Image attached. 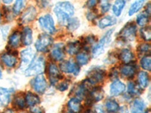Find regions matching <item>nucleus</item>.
I'll use <instances>...</instances> for the list:
<instances>
[{
  "instance_id": "f257e3e1",
  "label": "nucleus",
  "mask_w": 151,
  "mask_h": 113,
  "mask_svg": "<svg viewBox=\"0 0 151 113\" xmlns=\"http://www.w3.org/2000/svg\"><path fill=\"white\" fill-rule=\"evenodd\" d=\"M75 12L74 6L70 2H60L57 3L54 9V13L56 16L58 23L61 25H65Z\"/></svg>"
},
{
  "instance_id": "f03ea898",
  "label": "nucleus",
  "mask_w": 151,
  "mask_h": 113,
  "mask_svg": "<svg viewBox=\"0 0 151 113\" xmlns=\"http://www.w3.org/2000/svg\"><path fill=\"white\" fill-rule=\"evenodd\" d=\"M45 67V60L42 56H35L30 64L27 66L25 75L26 76H33L41 74Z\"/></svg>"
},
{
  "instance_id": "7ed1b4c3",
  "label": "nucleus",
  "mask_w": 151,
  "mask_h": 113,
  "mask_svg": "<svg viewBox=\"0 0 151 113\" xmlns=\"http://www.w3.org/2000/svg\"><path fill=\"white\" fill-rule=\"evenodd\" d=\"M114 32V29H111L107 31L100 41L94 45L92 48V56L93 57H97L104 53L105 48L109 45L112 40V36Z\"/></svg>"
},
{
  "instance_id": "20e7f679",
  "label": "nucleus",
  "mask_w": 151,
  "mask_h": 113,
  "mask_svg": "<svg viewBox=\"0 0 151 113\" xmlns=\"http://www.w3.org/2000/svg\"><path fill=\"white\" fill-rule=\"evenodd\" d=\"M136 33H137V29H136L135 24L134 23H128L123 26L122 29L119 33V36L122 41L125 42H130V41H134L136 37Z\"/></svg>"
},
{
  "instance_id": "39448f33",
  "label": "nucleus",
  "mask_w": 151,
  "mask_h": 113,
  "mask_svg": "<svg viewBox=\"0 0 151 113\" xmlns=\"http://www.w3.org/2000/svg\"><path fill=\"white\" fill-rule=\"evenodd\" d=\"M39 25L40 28L47 34H53L56 30L53 17L49 14L41 16L39 18Z\"/></svg>"
},
{
  "instance_id": "423d86ee",
  "label": "nucleus",
  "mask_w": 151,
  "mask_h": 113,
  "mask_svg": "<svg viewBox=\"0 0 151 113\" xmlns=\"http://www.w3.org/2000/svg\"><path fill=\"white\" fill-rule=\"evenodd\" d=\"M52 41H53V39L49 34L42 33L38 37L35 43V48L37 51L45 52L48 50V47L52 45Z\"/></svg>"
},
{
  "instance_id": "0eeeda50",
  "label": "nucleus",
  "mask_w": 151,
  "mask_h": 113,
  "mask_svg": "<svg viewBox=\"0 0 151 113\" xmlns=\"http://www.w3.org/2000/svg\"><path fill=\"white\" fill-rule=\"evenodd\" d=\"M30 84L35 92L38 94H43L47 89V81L45 76L41 74L36 75V77L31 81Z\"/></svg>"
},
{
  "instance_id": "6e6552de",
  "label": "nucleus",
  "mask_w": 151,
  "mask_h": 113,
  "mask_svg": "<svg viewBox=\"0 0 151 113\" xmlns=\"http://www.w3.org/2000/svg\"><path fill=\"white\" fill-rule=\"evenodd\" d=\"M60 69L65 73L73 74L75 76L79 75L80 71L79 64H76L71 60L62 61L60 64Z\"/></svg>"
},
{
  "instance_id": "1a4fd4ad",
  "label": "nucleus",
  "mask_w": 151,
  "mask_h": 113,
  "mask_svg": "<svg viewBox=\"0 0 151 113\" xmlns=\"http://www.w3.org/2000/svg\"><path fill=\"white\" fill-rule=\"evenodd\" d=\"M48 74L49 76L50 83L55 85L61 78L60 69L54 63H50L48 67Z\"/></svg>"
},
{
  "instance_id": "9d476101",
  "label": "nucleus",
  "mask_w": 151,
  "mask_h": 113,
  "mask_svg": "<svg viewBox=\"0 0 151 113\" xmlns=\"http://www.w3.org/2000/svg\"><path fill=\"white\" fill-rule=\"evenodd\" d=\"M126 89V86L122 82L115 79L110 85V94L113 97H118L123 94Z\"/></svg>"
},
{
  "instance_id": "9b49d317",
  "label": "nucleus",
  "mask_w": 151,
  "mask_h": 113,
  "mask_svg": "<svg viewBox=\"0 0 151 113\" xmlns=\"http://www.w3.org/2000/svg\"><path fill=\"white\" fill-rule=\"evenodd\" d=\"M0 60L8 68H14L17 64V56L10 52H5L0 56Z\"/></svg>"
},
{
  "instance_id": "f8f14e48",
  "label": "nucleus",
  "mask_w": 151,
  "mask_h": 113,
  "mask_svg": "<svg viewBox=\"0 0 151 113\" xmlns=\"http://www.w3.org/2000/svg\"><path fill=\"white\" fill-rule=\"evenodd\" d=\"M88 75V78L87 79L93 85L103 81L104 78V72L99 68L93 69L89 71Z\"/></svg>"
},
{
  "instance_id": "ddd939ff",
  "label": "nucleus",
  "mask_w": 151,
  "mask_h": 113,
  "mask_svg": "<svg viewBox=\"0 0 151 113\" xmlns=\"http://www.w3.org/2000/svg\"><path fill=\"white\" fill-rule=\"evenodd\" d=\"M51 56L55 61H61L64 58V45L62 43L55 44L51 50Z\"/></svg>"
},
{
  "instance_id": "4468645a",
  "label": "nucleus",
  "mask_w": 151,
  "mask_h": 113,
  "mask_svg": "<svg viewBox=\"0 0 151 113\" xmlns=\"http://www.w3.org/2000/svg\"><path fill=\"white\" fill-rule=\"evenodd\" d=\"M34 57L35 52L31 48H27L22 50V51L21 52V65L24 67H27Z\"/></svg>"
},
{
  "instance_id": "2eb2a0df",
  "label": "nucleus",
  "mask_w": 151,
  "mask_h": 113,
  "mask_svg": "<svg viewBox=\"0 0 151 113\" xmlns=\"http://www.w3.org/2000/svg\"><path fill=\"white\" fill-rule=\"evenodd\" d=\"M37 11L33 6H29L27 9V10L24 11L23 14L21 15V21L23 24H28V23L33 21L36 17Z\"/></svg>"
},
{
  "instance_id": "dca6fc26",
  "label": "nucleus",
  "mask_w": 151,
  "mask_h": 113,
  "mask_svg": "<svg viewBox=\"0 0 151 113\" xmlns=\"http://www.w3.org/2000/svg\"><path fill=\"white\" fill-rule=\"evenodd\" d=\"M12 91L9 88L0 87V106L5 107L9 104L11 101Z\"/></svg>"
},
{
  "instance_id": "f3484780",
  "label": "nucleus",
  "mask_w": 151,
  "mask_h": 113,
  "mask_svg": "<svg viewBox=\"0 0 151 113\" xmlns=\"http://www.w3.org/2000/svg\"><path fill=\"white\" fill-rule=\"evenodd\" d=\"M136 69H137V67L134 64H124L120 67V73L122 76L125 78H132L135 74Z\"/></svg>"
},
{
  "instance_id": "a211bd4d",
  "label": "nucleus",
  "mask_w": 151,
  "mask_h": 113,
  "mask_svg": "<svg viewBox=\"0 0 151 113\" xmlns=\"http://www.w3.org/2000/svg\"><path fill=\"white\" fill-rule=\"evenodd\" d=\"M146 109L145 102L141 98L134 99L132 106H131V113H144Z\"/></svg>"
},
{
  "instance_id": "6ab92c4d",
  "label": "nucleus",
  "mask_w": 151,
  "mask_h": 113,
  "mask_svg": "<svg viewBox=\"0 0 151 113\" xmlns=\"http://www.w3.org/2000/svg\"><path fill=\"white\" fill-rule=\"evenodd\" d=\"M119 59L124 64H131L134 59V55L130 49L124 48L119 53Z\"/></svg>"
},
{
  "instance_id": "aec40b11",
  "label": "nucleus",
  "mask_w": 151,
  "mask_h": 113,
  "mask_svg": "<svg viewBox=\"0 0 151 113\" xmlns=\"http://www.w3.org/2000/svg\"><path fill=\"white\" fill-rule=\"evenodd\" d=\"M21 40L24 45L29 46L33 42V30L28 26L24 27L21 34Z\"/></svg>"
},
{
  "instance_id": "412c9836",
  "label": "nucleus",
  "mask_w": 151,
  "mask_h": 113,
  "mask_svg": "<svg viewBox=\"0 0 151 113\" xmlns=\"http://www.w3.org/2000/svg\"><path fill=\"white\" fill-rule=\"evenodd\" d=\"M116 24V18L115 17H113L111 15H106L100 20L98 22V26L101 29H105L108 26H113Z\"/></svg>"
},
{
  "instance_id": "4be33fe9",
  "label": "nucleus",
  "mask_w": 151,
  "mask_h": 113,
  "mask_svg": "<svg viewBox=\"0 0 151 113\" xmlns=\"http://www.w3.org/2000/svg\"><path fill=\"white\" fill-rule=\"evenodd\" d=\"M120 106L118 102L114 99H107L105 102V109L109 113H116L119 110Z\"/></svg>"
},
{
  "instance_id": "5701e85b",
  "label": "nucleus",
  "mask_w": 151,
  "mask_h": 113,
  "mask_svg": "<svg viewBox=\"0 0 151 113\" xmlns=\"http://www.w3.org/2000/svg\"><path fill=\"white\" fill-rule=\"evenodd\" d=\"M21 40V34L18 31H14L9 38V45L12 48H17L20 45Z\"/></svg>"
},
{
  "instance_id": "b1692460",
  "label": "nucleus",
  "mask_w": 151,
  "mask_h": 113,
  "mask_svg": "<svg viewBox=\"0 0 151 113\" xmlns=\"http://www.w3.org/2000/svg\"><path fill=\"white\" fill-rule=\"evenodd\" d=\"M67 106H68L69 109L73 113H79L82 109L80 100L76 97L71 98L67 103Z\"/></svg>"
},
{
  "instance_id": "393cba45",
  "label": "nucleus",
  "mask_w": 151,
  "mask_h": 113,
  "mask_svg": "<svg viewBox=\"0 0 151 113\" xmlns=\"http://www.w3.org/2000/svg\"><path fill=\"white\" fill-rule=\"evenodd\" d=\"M104 98V91L101 87H94L90 92V97L92 102H99Z\"/></svg>"
},
{
  "instance_id": "a878e982",
  "label": "nucleus",
  "mask_w": 151,
  "mask_h": 113,
  "mask_svg": "<svg viewBox=\"0 0 151 113\" xmlns=\"http://www.w3.org/2000/svg\"><path fill=\"white\" fill-rule=\"evenodd\" d=\"M125 0H116L113 5V13L116 17H119L125 6Z\"/></svg>"
},
{
  "instance_id": "bb28decb",
  "label": "nucleus",
  "mask_w": 151,
  "mask_h": 113,
  "mask_svg": "<svg viewBox=\"0 0 151 113\" xmlns=\"http://www.w3.org/2000/svg\"><path fill=\"white\" fill-rule=\"evenodd\" d=\"M137 80H138V85L141 88H145L149 85L150 76L149 74L145 71H141L137 75Z\"/></svg>"
},
{
  "instance_id": "cd10ccee",
  "label": "nucleus",
  "mask_w": 151,
  "mask_h": 113,
  "mask_svg": "<svg viewBox=\"0 0 151 113\" xmlns=\"http://www.w3.org/2000/svg\"><path fill=\"white\" fill-rule=\"evenodd\" d=\"M25 99V102L26 104L28 105L29 106H33L38 105L40 103V97L36 95V94H33L32 92H27L24 97Z\"/></svg>"
},
{
  "instance_id": "c85d7f7f",
  "label": "nucleus",
  "mask_w": 151,
  "mask_h": 113,
  "mask_svg": "<svg viewBox=\"0 0 151 113\" xmlns=\"http://www.w3.org/2000/svg\"><path fill=\"white\" fill-rule=\"evenodd\" d=\"M145 3V0H135L132 5H130L129 9V15L132 16L135 13L139 11Z\"/></svg>"
},
{
  "instance_id": "c756f323",
  "label": "nucleus",
  "mask_w": 151,
  "mask_h": 113,
  "mask_svg": "<svg viewBox=\"0 0 151 113\" xmlns=\"http://www.w3.org/2000/svg\"><path fill=\"white\" fill-rule=\"evenodd\" d=\"M81 48V43L79 41H75L69 43L66 47V51L70 55H75L79 53Z\"/></svg>"
},
{
  "instance_id": "7c9ffc66",
  "label": "nucleus",
  "mask_w": 151,
  "mask_h": 113,
  "mask_svg": "<svg viewBox=\"0 0 151 113\" xmlns=\"http://www.w3.org/2000/svg\"><path fill=\"white\" fill-rule=\"evenodd\" d=\"M128 94L132 96H137L142 92V88L134 82H129L128 84Z\"/></svg>"
},
{
  "instance_id": "2f4dec72",
  "label": "nucleus",
  "mask_w": 151,
  "mask_h": 113,
  "mask_svg": "<svg viewBox=\"0 0 151 113\" xmlns=\"http://www.w3.org/2000/svg\"><path fill=\"white\" fill-rule=\"evenodd\" d=\"M90 60V56L86 52H80L76 55V61L79 65H86Z\"/></svg>"
},
{
  "instance_id": "473e14b6",
  "label": "nucleus",
  "mask_w": 151,
  "mask_h": 113,
  "mask_svg": "<svg viewBox=\"0 0 151 113\" xmlns=\"http://www.w3.org/2000/svg\"><path fill=\"white\" fill-rule=\"evenodd\" d=\"M80 25V21L77 17H71L67 24V26L68 30L73 32L76 29H77Z\"/></svg>"
},
{
  "instance_id": "72a5a7b5",
  "label": "nucleus",
  "mask_w": 151,
  "mask_h": 113,
  "mask_svg": "<svg viewBox=\"0 0 151 113\" xmlns=\"http://www.w3.org/2000/svg\"><path fill=\"white\" fill-rule=\"evenodd\" d=\"M136 22H137L138 26H145L149 22V15L146 13L145 14L141 13V14H138L137 16V18H136Z\"/></svg>"
},
{
  "instance_id": "f704fd0d",
  "label": "nucleus",
  "mask_w": 151,
  "mask_h": 113,
  "mask_svg": "<svg viewBox=\"0 0 151 113\" xmlns=\"http://www.w3.org/2000/svg\"><path fill=\"white\" fill-rule=\"evenodd\" d=\"M141 66L145 71H150L151 57L150 55H145L141 60Z\"/></svg>"
},
{
  "instance_id": "c9c22d12",
  "label": "nucleus",
  "mask_w": 151,
  "mask_h": 113,
  "mask_svg": "<svg viewBox=\"0 0 151 113\" xmlns=\"http://www.w3.org/2000/svg\"><path fill=\"white\" fill-rule=\"evenodd\" d=\"M25 2H26V0H16L14 4V6L12 8L13 9L12 10H13L14 14H19L22 11V9L25 6Z\"/></svg>"
},
{
  "instance_id": "e433bc0d",
  "label": "nucleus",
  "mask_w": 151,
  "mask_h": 113,
  "mask_svg": "<svg viewBox=\"0 0 151 113\" xmlns=\"http://www.w3.org/2000/svg\"><path fill=\"white\" fill-rule=\"evenodd\" d=\"M14 105L16 108L19 109H24L25 105H26V102H25L24 97H23L21 96L16 97L14 99Z\"/></svg>"
},
{
  "instance_id": "4c0bfd02",
  "label": "nucleus",
  "mask_w": 151,
  "mask_h": 113,
  "mask_svg": "<svg viewBox=\"0 0 151 113\" xmlns=\"http://www.w3.org/2000/svg\"><path fill=\"white\" fill-rule=\"evenodd\" d=\"M141 36L144 40L149 41L151 39V30L150 26H144L141 29Z\"/></svg>"
},
{
  "instance_id": "58836bf2",
  "label": "nucleus",
  "mask_w": 151,
  "mask_h": 113,
  "mask_svg": "<svg viewBox=\"0 0 151 113\" xmlns=\"http://www.w3.org/2000/svg\"><path fill=\"white\" fill-rule=\"evenodd\" d=\"M137 51H138V53L141 54L147 55L150 51V45L149 44H147V43L141 44L137 47Z\"/></svg>"
},
{
  "instance_id": "ea45409f",
  "label": "nucleus",
  "mask_w": 151,
  "mask_h": 113,
  "mask_svg": "<svg viewBox=\"0 0 151 113\" xmlns=\"http://www.w3.org/2000/svg\"><path fill=\"white\" fill-rule=\"evenodd\" d=\"M111 6V0H101L100 7L102 13H106L110 10Z\"/></svg>"
},
{
  "instance_id": "a19ab883",
  "label": "nucleus",
  "mask_w": 151,
  "mask_h": 113,
  "mask_svg": "<svg viewBox=\"0 0 151 113\" xmlns=\"http://www.w3.org/2000/svg\"><path fill=\"white\" fill-rule=\"evenodd\" d=\"M4 14L5 16V18L9 21H12L14 19L15 14L14 13L12 9H10V8H4Z\"/></svg>"
},
{
  "instance_id": "79ce46f5",
  "label": "nucleus",
  "mask_w": 151,
  "mask_h": 113,
  "mask_svg": "<svg viewBox=\"0 0 151 113\" xmlns=\"http://www.w3.org/2000/svg\"><path fill=\"white\" fill-rule=\"evenodd\" d=\"M69 87V82H63L60 83V84L58 87V89L60 91H65L66 90H67Z\"/></svg>"
},
{
  "instance_id": "37998d69",
  "label": "nucleus",
  "mask_w": 151,
  "mask_h": 113,
  "mask_svg": "<svg viewBox=\"0 0 151 113\" xmlns=\"http://www.w3.org/2000/svg\"><path fill=\"white\" fill-rule=\"evenodd\" d=\"M95 41H96V39H95V37H94L93 35H90V36H88V37H86V44H88V45H94V42H95Z\"/></svg>"
},
{
  "instance_id": "c03bdc74",
  "label": "nucleus",
  "mask_w": 151,
  "mask_h": 113,
  "mask_svg": "<svg viewBox=\"0 0 151 113\" xmlns=\"http://www.w3.org/2000/svg\"><path fill=\"white\" fill-rule=\"evenodd\" d=\"M30 112L32 113H43V109L40 106L36 105V106H31Z\"/></svg>"
},
{
  "instance_id": "a18cd8bd",
  "label": "nucleus",
  "mask_w": 151,
  "mask_h": 113,
  "mask_svg": "<svg viewBox=\"0 0 151 113\" xmlns=\"http://www.w3.org/2000/svg\"><path fill=\"white\" fill-rule=\"evenodd\" d=\"M9 31V27L8 26H4L3 27L1 28V30H0V32H1V33H2L3 38H5L6 36H7Z\"/></svg>"
},
{
  "instance_id": "49530a36",
  "label": "nucleus",
  "mask_w": 151,
  "mask_h": 113,
  "mask_svg": "<svg viewBox=\"0 0 151 113\" xmlns=\"http://www.w3.org/2000/svg\"><path fill=\"white\" fill-rule=\"evenodd\" d=\"M98 2V0H88V2H87L88 7L90 8V9H92L93 7H94V6L97 5Z\"/></svg>"
},
{
  "instance_id": "de8ad7c7",
  "label": "nucleus",
  "mask_w": 151,
  "mask_h": 113,
  "mask_svg": "<svg viewBox=\"0 0 151 113\" xmlns=\"http://www.w3.org/2000/svg\"><path fill=\"white\" fill-rule=\"evenodd\" d=\"M97 17L96 14L95 13H93L92 11H88L87 13V18L88 21H93L95 17Z\"/></svg>"
},
{
  "instance_id": "09e8293b",
  "label": "nucleus",
  "mask_w": 151,
  "mask_h": 113,
  "mask_svg": "<svg viewBox=\"0 0 151 113\" xmlns=\"http://www.w3.org/2000/svg\"><path fill=\"white\" fill-rule=\"evenodd\" d=\"M120 111V113H129V110H128V108L126 106H122L121 108H119V110Z\"/></svg>"
},
{
  "instance_id": "8fccbe9b",
  "label": "nucleus",
  "mask_w": 151,
  "mask_h": 113,
  "mask_svg": "<svg viewBox=\"0 0 151 113\" xmlns=\"http://www.w3.org/2000/svg\"><path fill=\"white\" fill-rule=\"evenodd\" d=\"M2 113H15V112H14V110L12 109H7L4 110Z\"/></svg>"
},
{
  "instance_id": "3c124183",
  "label": "nucleus",
  "mask_w": 151,
  "mask_h": 113,
  "mask_svg": "<svg viewBox=\"0 0 151 113\" xmlns=\"http://www.w3.org/2000/svg\"><path fill=\"white\" fill-rule=\"evenodd\" d=\"M2 1L3 3L5 4V5H9V4L12 3V2H13L14 0H2Z\"/></svg>"
},
{
  "instance_id": "603ef678",
  "label": "nucleus",
  "mask_w": 151,
  "mask_h": 113,
  "mask_svg": "<svg viewBox=\"0 0 151 113\" xmlns=\"http://www.w3.org/2000/svg\"><path fill=\"white\" fill-rule=\"evenodd\" d=\"M2 68H1V67H0V79H2Z\"/></svg>"
},
{
  "instance_id": "864d4df0",
  "label": "nucleus",
  "mask_w": 151,
  "mask_h": 113,
  "mask_svg": "<svg viewBox=\"0 0 151 113\" xmlns=\"http://www.w3.org/2000/svg\"><path fill=\"white\" fill-rule=\"evenodd\" d=\"M144 113H150V110H147V111L144 112Z\"/></svg>"
},
{
  "instance_id": "5fc2aeb1",
  "label": "nucleus",
  "mask_w": 151,
  "mask_h": 113,
  "mask_svg": "<svg viewBox=\"0 0 151 113\" xmlns=\"http://www.w3.org/2000/svg\"><path fill=\"white\" fill-rule=\"evenodd\" d=\"M1 20H2V14L0 13V22H1Z\"/></svg>"
},
{
  "instance_id": "6e6d98bb",
  "label": "nucleus",
  "mask_w": 151,
  "mask_h": 113,
  "mask_svg": "<svg viewBox=\"0 0 151 113\" xmlns=\"http://www.w3.org/2000/svg\"><path fill=\"white\" fill-rule=\"evenodd\" d=\"M87 113H95V112H93V111H89V112H88Z\"/></svg>"
},
{
  "instance_id": "4d7b16f0",
  "label": "nucleus",
  "mask_w": 151,
  "mask_h": 113,
  "mask_svg": "<svg viewBox=\"0 0 151 113\" xmlns=\"http://www.w3.org/2000/svg\"><path fill=\"white\" fill-rule=\"evenodd\" d=\"M64 113H73V112H64Z\"/></svg>"
},
{
  "instance_id": "13d9d810",
  "label": "nucleus",
  "mask_w": 151,
  "mask_h": 113,
  "mask_svg": "<svg viewBox=\"0 0 151 113\" xmlns=\"http://www.w3.org/2000/svg\"><path fill=\"white\" fill-rule=\"evenodd\" d=\"M21 113H27V112H21Z\"/></svg>"
}]
</instances>
